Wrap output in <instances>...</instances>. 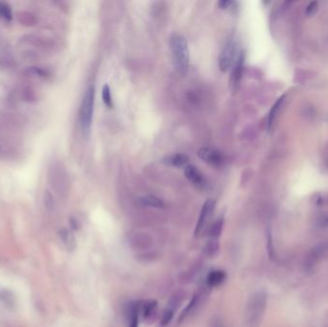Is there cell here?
<instances>
[{
    "mask_svg": "<svg viewBox=\"0 0 328 327\" xmlns=\"http://www.w3.org/2000/svg\"><path fill=\"white\" fill-rule=\"evenodd\" d=\"M169 47L175 69L180 75H186L189 69V49L185 37L180 34L172 35Z\"/></svg>",
    "mask_w": 328,
    "mask_h": 327,
    "instance_id": "6da1fadb",
    "label": "cell"
},
{
    "mask_svg": "<svg viewBox=\"0 0 328 327\" xmlns=\"http://www.w3.org/2000/svg\"><path fill=\"white\" fill-rule=\"evenodd\" d=\"M267 305V294L258 291L253 294L247 304L244 316V327H259Z\"/></svg>",
    "mask_w": 328,
    "mask_h": 327,
    "instance_id": "7a4b0ae2",
    "label": "cell"
},
{
    "mask_svg": "<svg viewBox=\"0 0 328 327\" xmlns=\"http://www.w3.org/2000/svg\"><path fill=\"white\" fill-rule=\"evenodd\" d=\"M94 96L95 91L93 87H90L84 97L80 108V124L84 133L88 134L92 125L93 109H94Z\"/></svg>",
    "mask_w": 328,
    "mask_h": 327,
    "instance_id": "3957f363",
    "label": "cell"
},
{
    "mask_svg": "<svg viewBox=\"0 0 328 327\" xmlns=\"http://www.w3.org/2000/svg\"><path fill=\"white\" fill-rule=\"evenodd\" d=\"M238 55L239 54H237V45L235 41L233 40L228 41L224 46L219 57V67L221 71L223 72L228 71L230 67L235 64Z\"/></svg>",
    "mask_w": 328,
    "mask_h": 327,
    "instance_id": "277c9868",
    "label": "cell"
},
{
    "mask_svg": "<svg viewBox=\"0 0 328 327\" xmlns=\"http://www.w3.org/2000/svg\"><path fill=\"white\" fill-rule=\"evenodd\" d=\"M215 205H216V200H213V199H209L204 202V204L201 208L199 220H198L197 227L195 229L196 236H199L200 234H201L207 228L209 220L213 215Z\"/></svg>",
    "mask_w": 328,
    "mask_h": 327,
    "instance_id": "5b68a950",
    "label": "cell"
},
{
    "mask_svg": "<svg viewBox=\"0 0 328 327\" xmlns=\"http://www.w3.org/2000/svg\"><path fill=\"white\" fill-rule=\"evenodd\" d=\"M198 157L209 165L212 166H221L225 163L224 156L217 150L212 148H201L198 152Z\"/></svg>",
    "mask_w": 328,
    "mask_h": 327,
    "instance_id": "8992f818",
    "label": "cell"
},
{
    "mask_svg": "<svg viewBox=\"0 0 328 327\" xmlns=\"http://www.w3.org/2000/svg\"><path fill=\"white\" fill-rule=\"evenodd\" d=\"M244 66V53L240 52L238 55V58L234 64V67L230 76V89L232 91H235L240 85L242 71Z\"/></svg>",
    "mask_w": 328,
    "mask_h": 327,
    "instance_id": "52a82bcc",
    "label": "cell"
},
{
    "mask_svg": "<svg viewBox=\"0 0 328 327\" xmlns=\"http://www.w3.org/2000/svg\"><path fill=\"white\" fill-rule=\"evenodd\" d=\"M135 304H136V308L138 311V315L141 314L144 320L151 319L155 315L157 307H158V302L153 299L135 302Z\"/></svg>",
    "mask_w": 328,
    "mask_h": 327,
    "instance_id": "ba28073f",
    "label": "cell"
},
{
    "mask_svg": "<svg viewBox=\"0 0 328 327\" xmlns=\"http://www.w3.org/2000/svg\"><path fill=\"white\" fill-rule=\"evenodd\" d=\"M184 175L188 181L197 186H204L205 180L194 165H187L184 169Z\"/></svg>",
    "mask_w": 328,
    "mask_h": 327,
    "instance_id": "9c48e42d",
    "label": "cell"
},
{
    "mask_svg": "<svg viewBox=\"0 0 328 327\" xmlns=\"http://www.w3.org/2000/svg\"><path fill=\"white\" fill-rule=\"evenodd\" d=\"M226 277H227V274L224 271H221V270L212 271L211 272L208 273L206 277V285L211 288L220 286L226 280Z\"/></svg>",
    "mask_w": 328,
    "mask_h": 327,
    "instance_id": "30bf717a",
    "label": "cell"
},
{
    "mask_svg": "<svg viewBox=\"0 0 328 327\" xmlns=\"http://www.w3.org/2000/svg\"><path fill=\"white\" fill-rule=\"evenodd\" d=\"M188 163V157L183 154H175L166 156L164 159V164L172 167H182Z\"/></svg>",
    "mask_w": 328,
    "mask_h": 327,
    "instance_id": "8fae6325",
    "label": "cell"
},
{
    "mask_svg": "<svg viewBox=\"0 0 328 327\" xmlns=\"http://www.w3.org/2000/svg\"><path fill=\"white\" fill-rule=\"evenodd\" d=\"M224 227V220L222 218L216 220L208 229V240L219 241Z\"/></svg>",
    "mask_w": 328,
    "mask_h": 327,
    "instance_id": "7c38bea8",
    "label": "cell"
},
{
    "mask_svg": "<svg viewBox=\"0 0 328 327\" xmlns=\"http://www.w3.org/2000/svg\"><path fill=\"white\" fill-rule=\"evenodd\" d=\"M60 237L66 250L69 252H73L76 247V240L73 233L68 229H63L60 231Z\"/></svg>",
    "mask_w": 328,
    "mask_h": 327,
    "instance_id": "4fadbf2b",
    "label": "cell"
},
{
    "mask_svg": "<svg viewBox=\"0 0 328 327\" xmlns=\"http://www.w3.org/2000/svg\"><path fill=\"white\" fill-rule=\"evenodd\" d=\"M141 204L145 206H151V207H156V208H163L165 203L162 199L159 197L154 196V195H148V196L142 197L140 199Z\"/></svg>",
    "mask_w": 328,
    "mask_h": 327,
    "instance_id": "5bb4252c",
    "label": "cell"
},
{
    "mask_svg": "<svg viewBox=\"0 0 328 327\" xmlns=\"http://www.w3.org/2000/svg\"><path fill=\"white\" fill-rule=\"evenodd\" d=\"M176 307H177V303L175 302V300H172V302H170L169 305L167 306V308L165 309L164 315H163L162 322H161L163 327H166L170 323V321L173 318V315L175 313Z\"/></svg>",
    "mask_w": 328,
    "mask_h": 327,
    "instance_id": "9a60e30c",
    "label": "cell"
},
{
    "mask_svg": "<svg viewBox=\"0 0 328 327\" xmlns=\"http://www.w3.org/2000/svg\"><path fill=\"white\" fill-rule=\"evenodd\" d=\"M284 98L285 96H282L281 98L278 99L277 102L273 105V107L272 108L271 111H270V114H269V118H268V126H269V129L272 128V125L273 123V120L274 118L276 117L279 109H281V106H282V103L284 102Z\"/></svg>",
    "mask_w": 328,
    "mask_h": 327,
    "instance_id": "2e32d148",
    "label": "cell"
},
{
    "mask_svg": "<svg viewBox=\"0 0 328 327\" xmlns=\"http://www.w3.org/2000/svg\"><path fill=\"white\" fill-rule=\"evenodd\" d=\"M199 304V295H195L192 300L190 301V303L188 304V306L182 311V313L181 314V317H180V320H179V323H182V321H184L185 319H187V317L193 312L195 311L197 305Z\"/></svg>",
    "mask_w": 328,
    "mask_h": 327,
    "instance_id": "e0dca14e",
    "label": "cell"
},
{
    "mask_svg": "<svg viewBox=\"0 0 328 327\" xmlns=\"http://www.w3.org/2000/svg\"><path fill=\"white\" fill-rule=\"evenodd\" d=\"M0 301L6 306L10 307L15 304V296L9 290H1L0 291Z\"/></svg>",
    "mask_w": 328,
    "mask_h": 327,
    "instance_id": "ac0fdd59",
    "label": "cell"
},
{
    "mask_svg": "<svg viewBox=\"0 0 328 327\" xmlns=\"http://www.w3.org/2000/svg\"><path fill=\"white\" fill-rule=\"evenodd\" d=\"M102 99L105 105L109 108L112 107V98H111V93H110V89L109 85H105L103 90H102Z\"/></svg>",
    "mask_w": 328,
    "mask_h": 327,
    "instance_id": "d6986e66",
    "label": "cell"
},
{
    "mask_svg": "<svg viewBox=\"0 0 328 327\" xmlns=\"http://www.w3.org/2000/svg\"><path fill=\"white\" fill-rule=\"evenodd\" d=\"M138 311L135 302L131 304L130 308V326L129 327H138Z\"/></svg>",
    "mask_w": 328,
    "mask_h": 327,
    "instance_id": "ffe728a7",
    "label": "cell"
},
{
    "mask_svg": "<svg viewBox=\"0 0 328 327\" xmlns=\"http://www.w3.org/2000/svg\"><path fill=\"white\" fill-rule=\"evenodd\" d=\"M0 18L5 19L6 21H10L12 19V11L9 5L5 3H0Z\"/></svg>",
    "mask_w": 328,
    "mask_h": 327,
    "instance_id": "44dd1931",
    "label": "cell"
},
{
    "mask_svg": "<svg viewBox=\"0 0 328 327\" xmlns=\"http://www.w3.org/2000/svg\"><path fill=\"white\" fill-rule=\"evenodd\" d=\"M318 11V3L317 2H311L308 7L306 8V15L307 16H313L314 14H316V12Z\"/></svg>",
    "mask_w": 328,
    "mask_h": 327,
    "instance_id": "7402d4cb",
    "label": "cell"
},
{
    "mask_svg": "<svg viewBox=\"0 0 328 327\" xmlns=\"http://www.w3.org/2000/svg\"><path fill=\"white\" fill-rule=\"evenodd\" d=\"M233 4H234V2L229 1V0H222V1L218 2V5L221 9H230Z\"/></svg>",
    "mask_w": 328,
    "mask_h": 327,
    "instance_id": "603a6c76",
    "label": "cell"
}]
</instances>
